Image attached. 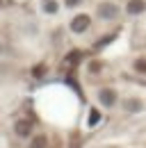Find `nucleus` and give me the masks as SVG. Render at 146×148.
<instances>
[{
  "instance_id": "nucleus-1",
  "label": "nucleus",
  "mask_w": 146,
  "mask_h": 148,
  "mask_svg": "<svg viewBox=\"0 0 146 148\" xmlns=\"http://www.w3.org/2000/svg\"><path fill=\"white\" fill-rule=\"evenodd\" d=\"M101 96H103V98H101L103 103H110V105L114 103V91H110V89H105V91L101 93Z\"/></svg>"
},
{
  "instance_id": "nucleus-2",
  "label": "nucleus",
  "mask_w": 146,
  "mask_h": 148,
  "mask_svg": "<svg viewBox=\"0 0 146 148\" xmlns=\"http://www.w3.org/2000/svg\"><path fill=\"white\" fill-rule=\"evenodd\" d=\"M130 5H132L130 12H142V9H144V2H142V0H132Z\"/></svg>"
},
{
  "instance_id": "nucleus-4",
  "label": "nucleus",
  "mask_w": 146,
  "mask_h": 148,
  "mask_svg": "<svg viewBox=\"0 0 146 148\" xmlns=\"http://www.w3.org/2000/svg\"><path fill=\"white\" fill-rule=\"evenodd\" d=\"M73 2H78V0H69V5H71V7H73Z\"/></svg>"
},
{
  "instance_id": "nucleus-3",
  "label": "nucleus",
  "mask_w": 146,
  "mask_h": 148,
  "mask_svg": "<svg viewBox=\"0 0 146 148\" xmlns=\"http://www.w3.org/2000/svg\"><path fill=\"white\" fill-rule=\"evenodd\" d=\"M75 23H78V25H75V30H85V27H87V18H85V16H80Z\"/></svg>"
}]
</instances>
